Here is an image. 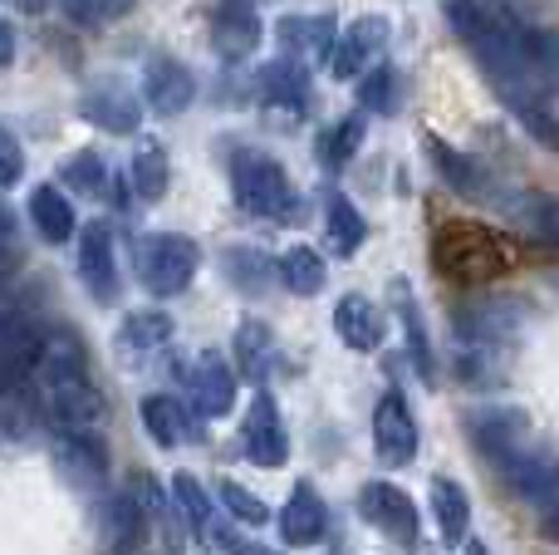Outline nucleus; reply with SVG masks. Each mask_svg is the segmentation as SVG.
<instances>
[{"label": "nucleus", "instance_id": "obj_1", "mask_svg": "<svg viewBox=\"0 0 559 555\" xmlns=\"http://www.w3.org/2000/svg\"><path fill=\"white\" fill-rule=\"evenodd\" d=\"M202 251H197L192 236L177 232H157V236H138L133 241V271L143 281V291L153 295H182L192 285Z\"/></svg>", "mask_w": 559, "mask_h": 555}, {"label": "nucleus", "instance_id": "obj_2", "mask_svg": "<svg viewBox=\"0 0 559 555\" xmlns=\"http://www.w3.org/2000/svg\"><path fill=\"white\" fill-rule=\"evenodd\" d=\"M231 187L236 202L251 216H295V187H289L285 167L265 153H236L231 163Z\"/></svg>", "mask_w": 559, "mask_h": 555}, {"label": "nucleus", "instance_id": "obj_3", "mask_svg": "<svg viewBox=\"0 0 559 555\" xmlns=\"http://www.w3.org/2000/svg\"><path fill=\"white\" fill-rule=\"evenodd\" d=\"M496 468H501L506 487L521 501H531V507H550L559 497V458L555 452H540L535 442H521V448L506 452Z\"/></svg>", "mask_w": 559, "mask_h": 555}, {"label": "nucleus", "instance_id": "obj_4", "mask_svg": "<svg viewBox=\"0 0 559 555\" xmlns=\"http://www.w3.org/2000/svg\"><path fill=\"white\" fill-rule=\"evenodd\" d=\"M147 507L133 497V492H108L98 501V541H104V555H138L147 541Z\"/></svg>", "mask_w": 559, "mask_h": 555}, {"label": "nucleus", "instance_id": "obj_5", "mask_svg": "<svg viewBox=\"0 0 559 555\" xmlns=\"http://www.w3.org/2000/svg\"><path fill=\"white\" fill-rule=\"evenodd\" d=\"M373 448L383 458V468H407L417 452V423H413V409L397 389H388L373 409Z\"/></svg>", "mask_w": 559, "mask_h": 555}, {"label": "nucleus", "instance_id": "obj_6", "mask_svg": "<svg viewBox=\"0 0 559 555\" xmlns=\"http://www.w3.org/2000/svg\"><path fill=\"white\" fill-rule=\"evenodd\" d=\"M79 281L98 305L118 300V261H114V226L88 222L79 236Z\"/></svg>", "mask_w": 559, "mask_h": 555}, {"label": "nucleus", "instance_id": "obj_7", "mask_svg": "<svg viewBox=\"0 0 559 555\" xmlns=\"http://www.w3.org/2000/svg\"><path fill=\"white\" fill-rule=\"evenodd\" d=\"M358 511H364L383 536L403 541V546L417 541V507L403 487H393V482H368V487L358 492Z\"/></svg>", "mask_w": 559, "mask_h": 555}, {"label": "nucleus", "instance_id": "obj_8", "mask_svg": "<svg viewBox=\"0 0 559 555\" xmlns=\"http://www.w3.org/2000/svg\"><path fill=\"white\" fill-rule=\"evenodd\" d=\"M388 35H393V29H388L383 15L354 20V25H348L344 35L334 39V55H329V69H334V79H358V74H364V69L388 49Z\"/></svg>", "mask_w": 559, "mask_h": 555}, {"label": "nucleus", "instance_id": "obj_9", "mask_svg": "<svg viewBox=\"0 0 559 555\" xmlns=\"http://www.w3.org/2000/svg\"><path fill=\"white\" fill-rule=\"evenodd\" d=\"M39 324L25 315H0V393L25 389L39 354Z\"/></svg>", "mask_w": 559, "mask_h": 555}, {"label": "nucleus", "instance_id": "obj_10", "mask_svg": "<svg viewBox=\"0 0 559 555\" xmlns=\"http://www.w3.org/2000/svg\"><path fill=\"white\" fill-rule=\"evenodd\" d=\"M55 468L64 472L74 487L94 492V487H104L108 458H104V448L94 442L88 428H55Z\"/></svg>", "mask_w": 559, "mask_h": 555}, {"label": "nucleus", "instance_id": "obj_11", "mask_svg": "<svg viewBox=\"0 0 559 555\" xmlns=\"http://www.w3.org/2000/svg\"><path fill=\"white\" fill-rule=\"evenodd\" d=\"M187 393H192V409L202 418H222L236 403V374L222 354H197L192 369H187Z\"/></svg>", "mask_w": 559, "mask_h": 555}, {"label": "nucleus", "instance_id": "obj_12", "mask_svg": "<svg viewBox=\"0 0 559 555\" xmlns=\"http://www.w3.org/2000/svg\"><path fill=\"white\" fill-rule=\"evenodd\" d=\"M241 442H246V458H251L255 468H280V462L289 458L285 423H280V409H275L271 393H261V399L251 403L246 428H241Z\"/></svg>", "mask_w": 559, "mask_h": 555}, {"label": "nucleus", "instance_id": "obj_13", "mask_svg": "<svg viewBox=\"0 0 559 555\" xmlns=\"http://www.w3.org/2000/svg\"><path fill=\"white\" fill-rule=\"evenodd\" d=\"M79 114L88 118L94 128H108V133H138V123H143V104H138V94L128 84H94L84 98H79Z\"/></svg>", "mask_w": 559, "mask_h": 555}, {"label": "nucleus", "instance_id": "obj_14", "mask_svg": "<svg viewBox=\"0 0 559 555\" xmlns=\"http://www.w3.org/2000/svg\"><path fill=\"white\" fill-rule=\"evenodd\" d=\"M212 45L222 59H246L255 45H261V15H255L251 0H216Z\"/></svg>", "mask_w": 559, "mask_h": 555}, {"label": "nucleus", "instance_id": "obj_15", "mask_svg": "<svg viewBox=\"0 0 559 555\" xmlns=\"http://www.w3.org/2000/svg\"><path fill=\"white\" fill-rule=\"evenodd\" d=\"M192 98H197V79H192V69H187L182 59H153V64H147L143 104L153 108V114L173 118V114H182Z\"/></svg>", "mask_w": 559, "mask_h": 555}, {"label": "nucleus", "instance_id": "obj_16", "mask_svg": "<svg viewBox=\"0 0 559 555\" xmlns=\"http://www.w3.org/2000/svg\"><path fill=\"white\" fill-rule=\"evenodd\" d=\"M261 98L271 108H285V114H305L309 108V69H305V59H275V64H265L261 69Z\"/></svg>", "mask_w": 559, "mask_h": 555}, {"label": "nucleus", "instance_id": "obj_17", "mask_svg": "<svg viewBox=\"0 0 559 555\" xmlns=\"http://www.w3.org/2000/svg\"><path fill=\"white\" fill-rule=\"evenodd\" d=\"M280 45L289 59H329L334 55V20L329 15H285L275 25Z\"/></svg>", "mask_w": 559, "mask_h": 555}, {"label": "nucleus", "instance_id": "obj_18", "mask_svg": "<svg viewBox=\"0 0 559 555\" xmlns=\"http://www.w3.org/2000/svg\"><path fill=\"white\" fill-rule=\"evenodd\" d=\"M334 330L348 350L368 354L383 344V315H378V305L364 300V295H344V300L334 305Z\"/></svg>", "mask_w": 559, "mask_h": 555}, {"label": "nucleus", "instance_id": "obj_19", "mask_svg": "<svg viewBox=\"0 0 559 555\" xmlns=\"http://www.w3.org/2000/svg\"><path fill=\"white\" fill-rule=\"evenodd\" d=\"M324 521H329L324 501L314 497V487H309V482H299V487L289 492L285 511H280V531H285V541H289V546H314V541L324 536Z\"/></svg>", "mask_w": 559, "mask_h": 555}, {"label": "nucleus", "instance_id": "obj_20", "mask_svg": "<svg viewBox=\"0 0 559 555\" xmlns=\"http://www.w3.org/2000/svg\"><path fill=\"white\" fill-rule=\"evenodd\" d=\"M143 428L157 448H177V442L192 438V423H187V409L173 399V393H147L143 399Z\"/></svg>", "mask_w": 559, "mask_h": 555}, {"label": "nucleus", "instance_id": "obj_21", "mask_svg": "<svg viewBox=\"0 0 559 555\" xmlns=\"http://www.w3.org/2000/svg\"><path fill=\"white\" fill-rule=\"evenodd\" d=\"M427 153H432L437 173H442V182L452 187V192H462V197H486V182H491V177L481 173V163H472L466 153L447 147L442 138H427Z\"/></svg>", "mask_w": 559, "mask_h": 555}, {"label": "nucleus", "instance_id": "obj_22", "mask_svg": "<svg viewBox=\"0 0 559 555\" xmlns=\"http://www.w3.org/2000/svg\"><path fill=\"white\" fill-rule=\"evenodd\" d=\"M432 511H437V527H442L447 546H462L466 527H472V501H466V492L452 477H432Z\"/></svg>", "mask_w": 559, "mask_h": 555}, {"label": "nucleus", "instance_id": "obj_23", "mask_svg": "<svg viewBox=\"0 0 559 555\" xmlns=\"http://www.w3.org/2000/svg\"><path fill=\"white\" fill-rule=\"evenodd\" d=\"M29 222H35V232L45 236V241H69L74 236V206H69L64 192H55V187H35L29 192Z\"/></svg>", "mask_w": 559, "mask_h": 555}, {"label": "nucleus", "instance_id": "obj_24", "mask_svg": "<svg viewBox=\"0 0 559 555\" xmlns=\"http://www.w3.org/2000/svg\"><path fill=\"white\" fill-rule=\"evenodd\" d=\"M173 340V320L163 310H138L118 324V350L123 354H153Z\"/></svg>", "mask_w": 559, "mask_h": 555}, {"label": "nucleus", "instance_id": "obj_25", "mask_svg": "<svg viewBox=\"0 0 559 555\" xmlns=\"http://www.w3.org/2000/svg\"><path fill=\"white\" fill-rule=\"evenodd\" d=\"M324 232H329V246H334L338 256H348V251H358V246H364L368 226H364L358 206L348 202L344 192H329V202H324Z\"/></svg>", "mask_w": 559, "mask_h": 555}, {"label": "nucleus", "instance_id": "obj_26", "mask_svg": "<svg viewBox=\"0 0 559 555\" xmlns=\"http://www.w3.org/2000/svg\"><path fill=\"white\" fill-rule=\"evenodd\" d=\"M167 153L157 143H138L133 163H128V187H133V197H143V202H163L167 192Z\"/></svg>", "mask_w": 559, "mask_h": 555}, {"label": "nucleus", "instance_id": "obj_27", "mask_svg": "<svg viewBox=\"0 0 559 555\" xmlns=\"http://www.w3.org/2000/svg\"><path fill=\"white\" fill-rule=\"evenodd\" d=\"M275 271L295 295H319L329 281V265L319 261V251H309V246H289V251L275 261Z\"/></svg>", "mask_w": 559, "mask_h": 555}, {"label": "nucleus", "instance_id": "obj_28", "mask_svg": "<svg viewBox=\"0 0 559 555\" xmlns=\"http://www.w3.org/2000/svg\"><path fill=\"white\" fill-rule=\"evenodd\" d=\"M515 222L545 246H559V197L550 192H525L515 197Z\"/></svg>", "mask_w": 559, "mask_h": 555}, {"label": "nucleus", "instance_id": "obj_29", "mask_svg": "<svg viewBox=\"0 0 559 555\" xmlns=\"http://www.w3.org/2000/svg\"><path fill=\"white\" fill-rule=\"evenodd\" d=\"M236 359H241L246 379L265 383V374H271V330L261 320H241V330H236Z\"/></svg>", "mask_w": 559, "mask_h": 555}, {"label": "nucleus", "instance_id": "obj_30", "mask_svg": "<svg viewBox=\"0 0 559 555\" xmlns=\"http://www.w3.org/2000/svg\"><path fill=\"white\" fill-rule=\"evenodd\" d=\"M506 108L521 118L525 133H531L535 143H545L550 153H559V118L550 114V108H545L540 94H506Z\"/></svg>", "mask_w": 559, "mask_h": 555}, {"label": "nucleus", "instance_id": "obj_31", "mask_svg": "<svg viewBox=\"0 0 559 555\" xmlns=\"http://www.w3.org/2000/svg\"><path fill=\"white\" fill-rule=\"evenodd\" d=\"M173 501L182 507V517H187V527L197 531L202 541H212V501H206V492H202V482L192 477V472H177L173 477Z\"/></svg>", "mask_w": 559, "mask_h": 555}, {"label": "nucleus", "instance_id": "obj_32", "mask_svg": "<svg viewBox=\"0 0 559 555\" xmlns=\"http://www.w3.org/2000/svg\"><path fill=\"white\" fill-rule=\"evenodd\" d=\"M64 182L74 187V192H84V197H108L114 187H108V163L88 147V153H74L64 163Z\"/></svg>", "mask_w": 559, "mask_h": 555}, {"label": "nucleus", "instance_id": "obj_33", "mask_svg": "<svg viewBox=\"0 0 559 555\" xmlns=\"http://www.w3.org/2000/svg\"><path fill=\"white\" fill-rule=\"evenodd\" d=\"M226 275H231L241 291H265L271 285V261H265L261 251H251V246H236V251H226Z\"/></svg>", "mask_w": 559, "mask_h": 555}, {"label": "nucleus", "instance_id": "obj_34", "mask_svg": "<svg viewBox=\"0 0 559 555\" xmlns=\"http://www.w3.org/2000/svg\"><path fill=\"white\" fill-rule=\"evenodd\" d=\"M358 104L368 108V114H393L397 108V74L388 64L368 69L364 84H358Z\"/></svg>", "mask_w": 559, "mask_h": 555}, {"label": "nucleus", "instance_id": "obj_35", "mask_svg": "<svg viewBox=\"0 0 559 555\" xmlns=\"http://www.w3.org/2000/svg\"><path fill=\"white\" fill-rule=\"evenodd\" d=\"M358 143H364V118H344V123H334L324 133V143H319V157H324V167H344L348 157L358 153Z\"/></svg>", "mask_w": 559, "mask_h": 555}, {"label": "nucleus", "instance_id": "obj_36", "mask_svg": "<svg viewBox=\"0 0 559 555\" xmlns=\"http://www.w3.org/2000/svg\"><path fill=\"white\" fill-rule=\"evenodd\" d=\"M216 497H222V507L231 511L236 521H246V527H265V517H271V511H265V501L255 497V492H246L241 482H216Z\"/></svg>", "mask_w": 559, "mask_h": 555}, {"label": "nucleus", "instance_id": "obj_37", "mask_svg": "<svg viewBox=\"0 0 559 555\" xmlns=\"http://www.w3.org/2000/svg\"><path fill=\"white\" fill-rule=\"evenodd\" d=\"M59 5H64V15L74 20V25H108V20L128 15L133 0H59Z\"/></svg>", "mask_w": 559, "mask_h": 555}, {"label": "nucleus", "instance_id": "obj_38", "mask_svg": "<svg viewBox=\"0 0 559 555\" xmlns=\"http://www.w3.org/2000/svg\"><path fill=\"white\" fill-rule=\"evenodd\" d=\"M397 295H403V324H407V344H413V359H417V369H423V379H432V350H427V334H423V324H417V310H413V300H407L403 285H397Z\"/></svg>", "mask_w": 559, "mask_h": 555}, {"label": "nucleus", "instance_id": "obj_39", "mask_svg": "<svg viewBox=\"0 0 559 555\" xmlns=\"http://www.w3.org/2000/svg\"><path fill=\"white\" fill-rule=\"evenodd\" d=\"M25 177V147L15 143L10 128H0V187H15Z\"/></svg>", "mask_w": 559, "mask_h": 555}, {"label": "nucleus", "instance_id": "obj_40", "mask_svg": "<svg viewBox=\"0 0 559 555\" xmlns=\"http://www.w3.org/2000/svg\"><path fill=\"white\" fill-rule=\"evenodd\" d=\"M212 541L216 546H226L231 555H280L271 546H261V541H241V536H231V531H222V527H212Z\"/></svg>", "mask_w": 559, "mask_h": 555}, {"label": "nucleus", "instance_id": "obj_41", "mask_svg": "<svg viewBox=\"0 0 559 555\" xmlns=\"http://www.w3.org/2000/svg\"><path fill=\"white\" fill-rule=\"evenodd\" d=\"M10 59H15V29H10L5 20H0V69H5Z\"/></svg>", "mask_w": 559, "mask_h": 555}, {"label": "nucleus", "instance_id": "obj_42", "mask_svg": "<svg viewBox=\"0 0 559 555\" xmlns=\"http://www.w3.org/2000/svg\"><path fill=\"white\" fill-rule=\"evenodd\" d=\"M540 517H545V531H550V541H559V497L550 501V507H540Z\"/></svg>", "mask_w": 559, "mask_h": 555}, {"label": "nucleus", "instance_id": "obj_43", "mask_svg": "<svg viewBox=\"0 0 559 555\" xmlns=\"http://www.w3.org/2000/svg\"><path fill=\"white\" fill-rule=\"evenodd\" d=\"M45 5H49V0H15V10H25V15H39Z\"/></svg>", "mask_w": 559, "mask_h": 555}, {"label": "nucleus", "instance_id": "obj_44", "mask_svg": "<svg viewBox=\"0 0 559 555\" xmlns=\"http://www.w3.org/2000/svg\"><path fill=\"white\" fill-rule=\"evenodd\" d=\"M5 241H10V216L0 212V246H5Z\"/></svg>", "mask_w": 559, "mask_h": 555}, {"label": "nucleus", "instance_id": "obj_45", "mask_svg": "<svg viewBox=\"0 0 559 555\" xmlns=\"http://www.w3.org/2000/svg\"><path fill=\"white\" fill-rule=\"evenodd\" d=\"M466 555H491V551H486L481 541H466Z\"/></svg>", "mask_w": 559, "mask_h": 555}]
</instances>
